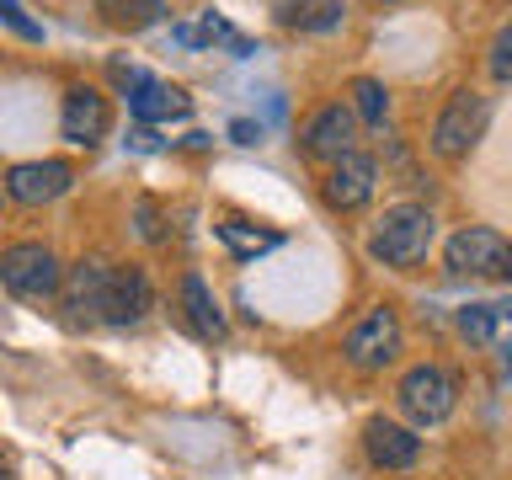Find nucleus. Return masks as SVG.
<instances>
[{
	"label": "nucleus",
	"instance_id": "9",
	"mask_svg": "<svg viewBox=\"0 0 512 480\" xmlns=\"http://www.w3.org/2000/svg\"><path fill=\"white\" fill-rule=\"evenodd\" d=\"M299 144H304V155L310 160H342V155H352L358 150V118L342 107V102H331V107H320L310 123H304V134H299Z\"/></svg>",
	"mask_w": 512,
	"mask_h": 480
},
{
	"label": "nucleus",
	"instance_id": "17",
	"mask_svg": "<svg viewBox=\"0 0 512 480\" xmlns=\"http://www.w3.org/2000/svg\"><path fill=\"white\" fill-rule=\"evenodd\" d=\"M214 230H219V240H224V251H235V256H262V251H272V246H283L278 230L251 224V219H219Z\"/></svg>",
	"mask_w": 512,
	"mask_h": 480
},
{
	"label": "nucleus",
	"instance_id": "21",
	"mask_svg": "<svg viewBox=\"0 0 512 480\" xmlns=\"http://www.w3.org/2000/svg\"><path fill=\"white\" fill-rule=\"evenodd\" d=\"M459 331L470 336V342H491V336H496V310H486V304H470V310L459 315Z\"/></svg>",
	"mask_w": 512,
	"mask_h": 480
},
{
	"label": "nucleus",
	"instance_id": "15",
	"mask_svg": "<svg viewBox=\"0 0 512 480\" xmlns=\"http://www.w3.org/2000/svg\"><path fill=\"white\" fill-rule=\"evenodd\" d=\"M182 310H187L192 336H203V342H219L224 336V310H219V299L208 294V283L198 278V272L182 278Z\"/></svg>",
	"mask_w": 512,
	"mask_h": 480
},
{
	"label": "nucleus",
	"instance_id": "7",
	"mask_svg": "<svg viewBox=\"0 0 512 480\" xmlns=\"http://www.w3.org/2000/svg\"><path fill=\"white\" fill-rule=\"evenodd\" d=\"M107 288H112V267L107 262H75L64 272L59 283V299H64V315L75 320V326H102L107 315Z\"/></svg>",
	"mask_w": 512,
	"mask_h": 480
},
{
	"label": "nucleus",
	"instance_id": "8",
	"mask_svg": "<svg viewBox=\"0 0 512 480\" xmlns=\"http://www.w3.org/2000/svg\"><path fill=\"white\" fill-rule=\"evenodd\" d=\"M502 251H507V240L491 224H470V230H459L443 246V262L459 278H491V272H502Z\"/></svg>",
	"mask_w": 512,
	"mask_h": 480
},
{
	"label": "nucleus",
	"instance_id": "19",
	"mask_svg": "<svg viewBox=\"0 0 512 480\" xmlns=\"http://www.w3.org/2000/svg\"><path fill=\"white\" fill-rule=\"evenodd\" d=\"M384 112H390V91H384L379 80H352V118L384 123Z\"/></svg>",
	"mask_w": 512,
	"mask_h": 480
},
{
	"label": "nucleus",
	"instance_id": "4",
	"mask_svg": "<svg viewBox=\"0 0 512 480\" xmlns=\"http://www.w3.org/2000/svg\"><path fill=\"white\" fill-rule=\"evenodd\" d=\"M486 123H491V107H486V96L480 91H454L448 96V107L438 112V123H432V155L438 160H464L475 150V139L486 134Z\"/></svg>",
	"mask_w": 512,
	"mask_h": 480
},
{
	"label": "nucleus",
	"instance_id": "20",
	"mask_svg": "<svg viewBox=\"0 0 512 480\" xmlns=\"http://www.w3.org/2000/svg\"><path fill=\"white\" fill-rule=\"evenodd\" d=\"M134 230H139V240H150V246H160V240H166V214H160L155 198H139V203H134Z\"/></svg>",
	"mask_w": 512,
	"mask_h": 480
},
{
	"label": "nucleus",
	"instance_id": "5",
	"mask_svg": "<svg viewBox=\"0 0 512 480\" xmlns=\"http://www.w3.org/2000/svg\"><path fill=\"white\" fill-rule=\"evenodd\" d=\"M400 342H406V331H400V315L390 310V304H379V310H368L358 326L347 331V363L363 368V374H379V368H390L400 358Z\"/></svg>",
	"mask_w": 512,
	"mask_h": 480
},
{
	"label": "nucleus",
	"instance_id": "6",
	"mask_svg": "<svg viewBox=\"0 0 512 480\" xmlns=\"http://www.w3.org/2000/svg\"><path fill=\"white\" fill-rule=\"evenodd\" d=\"M75 187V166L70 160H16L6 171V198L22 203V208H43L64 198Z\"/></svg>",
	"mask_w": 512,
	"mask_h": 480
},
{
	"label": "nucleus",
	"instance_id": "23",
	"mask_svg": "<svg viewBox=\"0 0 512 480\" xmlns=\"http://www.w3.org/2000/svg\"><path fill=\"white\" fill-rule=\"evenodd\" d=\"M491 75L496 80H512V22L496 32V43H491Z\"/></svg>",
	"mask_w": 512,
	"mask_h": 480
},
{
	"label": "nucleus",
	"instance_id": "11",
	"mask_svg": "<svg viewBox=\"0 0 512 480\" xmlns=\"http://www.w3.org/2000/svg\"><path fill=\"white\" fill-rule=\"evenodd\" d=\"M374 182H379L374 160L352 150L342 160H331V171H326V203L342 208V214H352V208H363L368 198H374Z\"/></svg>",
	"mask_w": 512,
	"mask_h": 480
},
{
	"label": "nucleus",
	"instance_id": "16",
	"mask_svg": "<svg viewBox=\"0 0 512 480\" xmlns=\"http://www.w3.org/2000/svg\"><path fill=\"white\" fill-rule=\"evenodd\" d=\"M272 11L288 32H331L347 16V0H278Z\"/></svg>",
	"mask_w": 512,
	"mask_h": 480
},
{
	"label": "nucleus",
	"instance_id": "18",
	"mask_svg": "<svg viewBox=\"0 0 512 480\" xmlns=\"http://www.w3.org/2000/svg\"><path fill=\"white\" fill-rule=\"evenodd\" d=\"M96 11L123 32H144V27H155L160 16H166V0H96Z\"/></svg>",
	"mask_w": 512,
	"mask_h": 480
},
{
	"label": "nucleus",
	"instance_id": "2",
	"mask_svg": "<svg viewBox=\"0 0 512 480\" xmlns=\"http://www.w3.org/2000/svg\"><path fill=\"white\" fill-rule=\"evenodd\" d=\"M59 283H64V267L54 246L43 240H16V246L0 251V288L27 304H43V299H59Z\"/></svg>",
	"mask_w": 512,
	"mask_h": 480
},
{
	"label": "nucleus",
	"instance_id": "13",
	"mask_svg": "<svg viewBox=\"0 0 512 480\" xmlns=\"http://www.w3.org/2000/svg\"><path fill=\"white\" fill-rule=\"evenodd\" d=\"M363 448L379 470H411V464L422 459V438H416L411 427L390 422V416H374V422L363 427Z\"/></svg>",
	"mask_w": 512,
	"mask_h": 480
},
{
	"label": "nucleus",
	"instance_id": "1",
	"mask_svg": "<svg viewBox=\"0 0 512 480\" xmlns=\"http://www.w3.org/2000/svg\"><path fill=\"white\" fill-rule=\"evenodd\" d=\"M432 230H438L432 208L395 203V208H384V219L374 224V235H368V256L384 267H416L432 246Z\"/></svg>",
	"mask_w": 512,
	"mask_h": 480
},
{
	"label": "nucleus",
	"instance_id": "10",
	"mask_svg": "<svg viewBox=\"0 0 512 480\" xmlns=\"http://www.w3.org/2000/svg\"><path fill=\"white\" fill-rule=\"evenodd\" d=\"M112 128V107L96 86H70L64 91V107H59V134L70 144H102Z\"/></svg>",
	"mask_w": 512,
	"mask_h": 480
},
{
	"label": "nucleus",
	"instance_id": "3",
	"mask_svg": "<svg viewBox=\"0 0 512 480\" xmlns=\"http://www.w3.org/2000/svg\"><path fill=\"white\" fill-rule=\"evenodd\" d=\"M395 406L411 416L416 427H438L454 416L459 406V379H454V368H443V363H416L400 374L395 384Z\"/></svg>",
	"mask_w": 512,
	"mask_h": 480
},
{
	"label": "nucleus",
	"instance_id": "12",
	"mask_svg": "<svg viewBox=\"0 0 512 480\" xmlns=\"http://www.w3.org/2000/svg\"><path fill=\"white\" fill-rule=\"evenodd\" d=\"M128 112L139 123H171V118H187L192 112V96L182 86H166L155 75H134L128 80Z\"/></svg>",
	"mask_w": 512,
	"mask_h": 480
},
{
	"label": "nucleus",
	"instance_id": "14",
	"mask_svg": "<svg viewBox=\"0 0 512 480\" xmlns=\"http://www.w3.org/2000/svg\"><path fill=\"white\" fill-rule=\"evenodd\" d=\"M150 278H144V267H112V288H107V315L102 326H134V320L150 315Z\"/></svg>",
	"mask_w": 512,
	"mask_h": 480
},
{
	"label": "nucleus",
	"instance_id": "26",
	"mask_svg": "<svg viewBox=\"0 0 512 480\" xmlns=\"http://www.w3.org/2000/svg\"><path fill=\"white\" fill-rule=\"evenodd\" d=\"M507 374H512V352H507Z\"/></svg>",
	"mask_w": 512,
	"mask_h": 480
},
{
	"label": "nucleus",
	"instance_id": "25",
	"mask_svg": "<svg viewBox=\"0 0 512 480\" xmlns=\"http://www.w3.org/2000/svg\"><path fill=\"white\" fill-rule=\"evenodd\" d=\"M0 480H11V459L6 454H0Z\"/></svg>",
	"mask_w": 512,
	"mask_h": 480
},
{
	"label": "nucleus",
	"instance_id": "24",
	"mask_svg": "<svg viewBox=\"0 0 512 480\" xmlns=\"http://www.w3.org/2000/svg\"><path fill=\"white\" fill-rule=\"evenodd\" d=\"M502 278H512V246L502 251Z\"/></svg>",
	"mask_w": 512,
	"mask_h": 480
},
{
	"label": "nucleus",
	"instance_id": "22",
	"mask_svg": "<svg viewBox=\"0 0 512 480\" xmlns=\"http://www.w3.org/2000/svg\"><path fill=\"white\" fill-rule=\"evenodd\" d=\"M0 22H6V27L16 32V38H43V27L32 22V16H27L22 6H16V0H0Z\"/></svg>",
	"mask_w": 512,
	"mask_h": 480
}]
</instances>
